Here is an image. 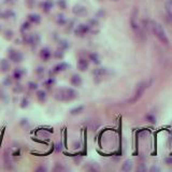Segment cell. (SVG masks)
I'll list each match as a JSON object with an SVG mask.
<instances>
[{"instance_id": "obj_1", "label": "cell", "mask_w": 172, "mask_h": 172, "mask_svg": "<svg viewBox=\"0 0 172 172\" xmlns=\"http://www.w3.org/2000/svg\"><path fill=\"white\" fill-rule=\"evenodd\" d=\"M151 29H152V31H153L154 35H155L156 38L160 41L163 44L169 45L170 41H169V39H168L167 35H166V31L164 30L163 26H161L160 24L157 23V22L152 21L151 22Z\"/></svg>"}, {"instance_id": "obj_2", "label": "cell", "mask_w": 172, "mask_h": 172, "mask_svg": "<svg viewBox=\"0 0 172 172\" xmlns=\"http://www.w3.org/2000/svg\"><path fill=\"white\" fill-rule=\"evenodd\" d=\"M55 98L59 101H71L76 99L78 93L72 88H61L55 93Z\"/></svg>"}, {"instance_id": "obj_3", "label": "cell", "mask_w": 172, "mask_h": 172, "mask_svg": "<svg viewBox=\"0 0 172 172\" xmlns=\"http://www.w3.org/2000/svg\"><path fill=\"white\" fill-rule=\"evenodd\" d=\"M149 86H150V82H147V81H143V82L139 83L137 88H136V93H134L133 98L130 100V102H134V101H137L138 99H140L141 96L143 95V93L145 92V89L149 87Z\"/></svg>"}, {"instance_id": "obj_4", "label": "cell", "mask_w": 172, "mask_h": 172, "mask_svg": "<svg viewBox=\"0 0 172 172\" xmlns=\"http://www.w3.org/2000/svg\"><path fill=\"white\" fill-rule=\"evenodd\" d=\"M138 14H139L138 9H134L132 11L131 17H130V26L133 29V31H136L137 33H142L143 31L141 30V26H140V23L138 21Z\"/></svg>"}, {"instance_id": "obj_5", "label": "cell", "mask_w": 172, "mask_h": 172, "mask_svg": "<svg viewBox=\"0 0 172 172\" xmlns=\"http://www.w3.org/2000/svg\"><path fill=\"white\" fill-rule=\"evenodd\" d=\"M8 56H9L10 60L15 62V64H19V62L23 61V59H24L23 54H22L21 52H19V51L14 50V49H10L9 53H8Z\"/></svg>"}, {"instance_id": "obj_6", "label": "cell", "mask_w": 172, "mask_h": 172, "mask_svg": "<svg viewBox=\"0 0 172 172\" xmlns=\"http://www.w3.org/2000/svg\"><path fill=\"white\" fill-rule=\"evenodd\" d=\"M11 69V64L8 59H0V70L2 72H8Z\"/></svg>"}, {"instance_id": "obj_7", "label": "cell", "mask_w": 172, "mask_h": 172, "mask_svg": "<svg viewBox=\"0 0 172 172\" xmlns=\"http://www.w3.org/2000/svg\"><path fill=\"white\" fill-rule=\"evenodd\" d=\"M51 56H52V53H51L50 49H47V47H44V49H42L40 52V57L43 59V60H49V59L51 58Z\"/></svg>"}, {"instance_id": "obj_8", "label": "cell", "mask_w": 172, "mask_h": 172, "mask_svg": "<svg viewBox=\"0 0 172 172\" xmlns=\"http://www.w3.org/2000/svg\"><path fill=\"white\" fill-rule=\"evenodd\" d=\"M70 83L73 85V86H76V87H79L82 85V78L78 74H74V76H71L70 79Z\"/></svg>"}, {"instance_id": "obj_9", "label": "cell", "mask_w": 172, "mask_h": 172, "mask_svg": "<svg viewBox=\"0 0 172 172\" xmlns=\"http://www.w3.org/2000/svg\"><path fill=\"white\" fill-rule=\"evenodd\" d=\"M78 68H79V70H81V71H86L88 68V61L86 60V59H83V58L79 59Z\"/></svg>"}, {"instance_id": "obj_10", "label": "cell", "mask_w": 172, "mask_h": 172, "mask_svg": "<svg viewBox=\"0 0 172 172\" xmlns=\"http://www.w3.org/2000/svg\"><path fill=\"white\" fill-rule=\"evenodd\" d=\"M106 73H108V70H106V68H97L94 70L93 74H94L95 76H97V78H100V76H106Z\"/></svg>"}, {"instance_id": "obj_11", "label": "cell", "mask_w": 172, "mask_h": 172, "mask_svg": "<svg viewBox=\"0 0 172 172\" xmlns=\"http://www.w3.org/2000/svg\"><path fill=\"white\" fill-rule=\"evenodd\" d=\"M10 154L9 152H7V153H5V167L7 168V169L11 170L13 169V167H12V160H11V157H10Z\"/></svg>"}, {"instance_id": "obj_12", "label": "cell", "mask_w": 172, "mask_h": 172, "mask_svg": "<svg viewBox=\"0 0 172 172\" xmlns=\"http://www.w3.org/2000/svg\"><path fill=\"white\" fill-rule=\"evenodd\" d=\"M88 30H89V27L88 26H86V25H80V26L78 27V29L76 30V33L78 35H83L87 32Z\"/></svg>"}, {"instance_id": "obj_13", "label": "cell", "mask_w": 172, "mask_h": 172, "mask_svg": "<svg viewBox=\"0 0 172 172\" xmlns=\"http://www.w3.org/2000/svg\"><path fill=\"white\" fill-rule=\"evenodd\" d=\"M24 73H25V71H24L22 68L15 69L14 72H13V78H14L15 80H21V79L23 78Z\"/></svg>"}, {"instance_id": "obj_14", "label": "cell", "mask_w": 172, "mask_h": 172, "mask_svg": "<svg viewBox=\"0 0 172 172\" xmlns=\"http://www.w3.org/2000/svg\"><path fill=\"white\" fill-rule=\"evenodd\" d=\"M73 12L76 13V15H84L86 13V9L82 5H76L73 8Z\"/></svg>"}, {"instance_id": "obj_15", "label": "cell", "mask_w": 172, "mask_h": 172, "mask_svg": "<svg viewBox=\"0 0 172 172\" xmlns=\"http://www.w3.org/2000/svg\"><path fill=\"white\" fill-rule=\"evenodd\" d=\"M132 166H133V163L131 160H126L125 163L123 164L122 170L123 171H130L132 169Z\"/></svg>"}, {"instance_id": "obj_16", "label": "cell", "mask_w": 172, "mask_h": 172, "mask_svg": "<svg viewBox=\"0 0 172 172\" xmlns=\"http://www.w3.org/2000/svg\"><path fill=\"white\" fill-rule=\"evenodd\" d=\"M89 59L94 62L95 65H99L100 64V57L99 55L97 54V53H92V54H89Z\"/></svg>"}, {"instance_id": "obj_17", "label": "cell", "mask_w": 172, "mask_h": 172, "mask_svg": "<svg viewBox=\"0 0 172 172\" xmlns=\"http://www.w3.org/2000/svg\"><path fill=\"white\" fill-rule=\"evenodd\" d=\"M68 68V64L66 62H61V64H58L57 66H55L54 68V72H60V71H64Z\"/></svg>"}, {"instance_id": "obj_18", "label": "cell", "mask_w": 172, "mask_h": 172, "mask_svg": "<svg viewBox=\"0 0 172 172\" xmlns=\"http://www.w3.org/2000/svg\"><path fill=\"white\" fill-rule=\"evenodd\" d=\"M37 98L39 99V101L43 102L46 100V93L44 90H38L37 92Z\"/></svg>"}, {"instance_id": "obj_19", "label": "cell", "mask_w": 172, "mask_h": 172, "mask_svg": "<svg viewBox=\"0 0 172 172\" xmlns=\"http://www.w3.org/2000/svg\"><path fill=\"white\" fill-rule=\"evenodd\" d=\"M28 19H29V22H31V23H35V24L40 23V21H41L40 16H39L38 14H30L28 16Z\"/></svg>"}, {"instance_id": "obj_20", "label": "cell", "mask_w": 172, "mask_h": 172, "mask_svg": "<svg viewBox=\"0 0 172 172\" xmlns=\"http://www.w3.org/2000/svg\"><path fill=\"white\" fill-rule=\"evenodd\" d=\"M166 11H167L168 15L172 19V0H168L166 3Z\"/></svg>"}, {"instance_id": "obj_21", "label": "cell", "mask_w": 172, "mask_h": 172, "mask_svg": "<svg viewBox=\"0 0 172 172\" xmlns=\"http://www.w3.org/2000/svg\"><path fill=\"white\" fill-rule=\"evenodd\" d=\"M84 110V106H76V108H74V109H72L70 111V113L72 114V115H76V114H80L81 112Z\"/></svg>"}, {"instance_id": "obj_22", "label": "cell", "mask_w": 172, "mask_h": 172, "mask_svg": "<svg viewBox=\"0 0 172 172\" xmlns=\"http://www.w3.org/2000/svg\"><path fill=\"white\" fill-rule=\"evenodd\" d=\"M146 120L152 123V124H156V117L153 114H147V115H146Z\"/></svg>"}, {"instance_id": "obj_23", "label": "cell", "mask_w": 172, "mask_h": 172, "mask_svg": "<svg viewBox=\"0 0 172 172\" xmlns=\"http://www.w3.org/2000/svg\"><path fill=\"white\" fill-rule=\"evenodd\" d=\"M28 106H29V100L27 99V98H23V99H22V101H21V108L25 109V108H27Z\"/></svg>"}, {"instance_id": "obj_24", "label": "cell", "mask_w": 172, "mask_h": 172, "mask_svg": "<svg viewBox=\"0 0 172 172\" xmlns=\"http://www.w3.org/2000/svg\"><path fill=\"white\" fill-rule=\"evenodd\" d=\"M28 87H29V89H31V90H35V89H38V84L35 82H29Z\"/></svg>"}, {"instance_id": "obj_25", "label": "cell", "mask_w": 172, "mask_h": 172, "mask_svg": "<svg viewBox=\"0 0 172 172\" xmlns=\"http://www.w3.org/2000/svg\"><path fill=\"white\" fill-rule=\"evenodd\" d=\"M51 8H52V2L46 1V2L43 3V9H44V11H50Z\"/></svg>"}, {"instance_id": "obj_26", "label": "cell", "mask_w": 172, "mask_h": 172, "mask_svg": "<svg viewBox=\"0 0 172 172\" xmlns=\"http://www.w3.org/2000/svg\"><path fill=\"white\" fill-rule=\"evenodd\" d=\"M13 90H14V93H22L23 92V86L22 85H16V86H14Z\"/></svg>"}, {"instance_id": "obj_27", "label": "cell", "mask_w": 172, "mask_h": 172, "mask_svg": "<svg viewBox=\"0 0 172 172\" xmlns=\"http://www.w3.org/2000/svg\"><path fill=\"white\" fill-rule=\"evenodd\" d=\"M12 37H13V32L10 30L5 31V38L8 39V40H10V39H12Z\"/></svg>"}, {"instance_id": "obj_28", "label": "cell", "mask_w": 172, "mask_h": 172, "mask_svg": "<svg viewBox=\"0 0 172 172\" xmlns=\"http://www.w3.org/2000/svg\"><path fill=\"white\" fill-rule=\"evenodd\" d=\"M150 171H151V172H159V171H160V168L157 167V166H153V167H151Z\"/></svg>"}, {"instance_id": "obj_29", "label": "cell", "mask_w": 172, "mask_h": 172, "mask_svg": "<svg viewBox=\"0 0 172 172\" xmlns=\"http://www.w3.org/2000/svg\"><path fill=\"white\" fill-rule=\"evenodd\" d=\"M26 2H27V5H28L29 8H32L35 3V0H26Z\"/></svg>"}, {"instance_id": "obj_30", "label": "cell", "mask_w": 172, "mask_h": 172, "mask_svg": "<svg viewBox=\"0 0 172 172\" xmlns=\"http://www.w3.org/2000/svg\"><path fill=\"white\" fill-rule=\"evenodd\" d=\"M28 120H26V118H23V120H21V125L22 126H24V127H25V126H28Z\"/></svg>"}, {"instance_id": "obj_31", "label": "cell", "mask_w": 172, "mask_h": 172, "mask_svg": "<svg viewBox=\"0 0 172 172\" xmlns=\"http://www.w3.org/2000/svg\"><path fill=\"white\" fill-rule=\"evenodd\" d=\"M166 164L167 165H172V157H169V158H166Z\"/></svg>"}, {"instance_id": "obj_32", "label": "cell", "mask_w": 172, "mask_h": 172, "mask_svg": "<svg viewBox=\"0 0 172 172\" xmlns=\"http://www.w3.org/2000/svg\"><path fill=\"white\" fill-rule=\"evenodd\" d=\"M11 82H12V81H11V79H10V78H8L7 80H5V82H3V83H5V86H8V85H10V84H11Z\"/></svg>"}, {"instance_id": "obj_33", "label": "cell", "mask_w": 172, "mask_h": 172, "mask_svg": "<svg viewBox=\"0 0 172 172\" xmlns=\"http://www.w3.org/2000/svg\"><path fill=\"white\" fill-rule=\"evenodd\" d=\"M59 5H60L61 8H66V2H65V0H60V1H59Z\"/></svg>"}, {"instance_id": "obj_34", "label": "cell", "mask_w": 172, "mask_h": 172, "mask_svg": "<svg viewBox=\"0 0 172 172\" xmlns=\"http://www.w3.org/2000/svg\"><path fill=\"white\" fill-rule=\"evenodd\" d=\"M138 170H139V171H145V170H146V168L144 167L143 165H142V166H140V167L138 168Z\"/></svg>"}, {"instance_id": "obj_35", "label": "cell", "mask_w": 172, "mask_h": 172, "mask_svg": "<svg viewBox=\"0 0 172 172\" xmlns=\"http://www.w3.org/2000/svg\"><path fill=\"white\" fill-rule=\"evenodd\" d=\"M23 28H22V29H28L29 28V23H25V24H24V25H23Z\"/></svg>"}, {"instance_id": "obj_36", "label": "cell", "mask_w": 172, "mask_h": 172, "mask_svg": "<svg viewBox=\"0 0 172 172\" xmlns=\"http://www.w3.org/2000/svg\"><path fill=\"white\" fill-rule=\"evenodd\" d=\"M37 73H39V74H41V73H43V68L42 67H40V68L37 69Z\"/></svg>"}, {"instance_id": "obj_37", "label": "cell", "mask_w": 172, "mask_h": 172, "mask_svg": "<svg viewBox=\"0 0 172 172\" xmlns=\"http://www.w3.org/2000/svg\"><path fill=\"white\" fill-rule=\"evenodd\" d=\"M37 171H46V168H43V167H40L37 169Z\"/></svg>"}, {"instance_id": "obj_38", "label": "cell", "mask_w": 172, "mask_h": 172, "mask_svg": "<svg viewBox=\"0 0 172 172\" xmlns=\"http://www.w3.org/2000/svg\"><path fill=\"white\" fill-rule=\"evenodd\" d=\"M112 1H118V0H112Z\"/></svg>"}, {"instance_id": "obj_39", "label": "cell", "mask_w": 172, "mask_h": 172, "mask_svg": "<svg viewBox=\"0 0 172 172\" xmlns=\"http://www.w3.org/2000/svg\"><path fill=\"white\" fill-rule=\"evenodd\" d=\"M0 29H1V28H0Z\"/></svg>"}]
</instances>
